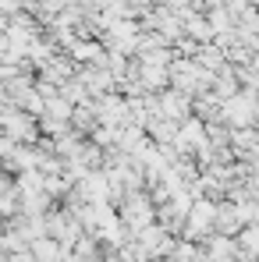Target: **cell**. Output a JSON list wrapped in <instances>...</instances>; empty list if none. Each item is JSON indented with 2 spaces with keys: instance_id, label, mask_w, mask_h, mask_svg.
Here are the masks:
<instances>
[{
  "instance_id": "obj_1",
  "label": "cell",
  "mask_w": 259,
  "mask_h": 262,
  "mask_svg": "<svg viewBox=\"0 0 259 262\" xmlns=\"http://www.w3.org/2000/svg\"><path fill=\"white\" fill-rule=\"evenodd\" d=\"M0 124H4V135L14 138V142H36V131H39L36 114H29V110H22V106L0 110Z\"/></svg>"
}]
</instances>
